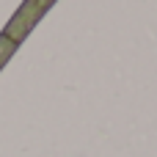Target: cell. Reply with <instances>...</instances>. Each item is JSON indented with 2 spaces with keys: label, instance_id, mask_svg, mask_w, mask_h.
<instances>
[{
  "label": "cell",
  "instance_id": "1",
  "mask_svg": "<svg viewBox=\"0 0 157 157\" xmlns=\"http://www.w3.org/2000/svg\"><path fill=\"white\" fill-rule=\"evenodd\" d=\"M55 0H25L19 8H17V14L8 19V25L3 28V36L11 41V44H19L30 30H33V25L47 14V8L52 6Z\"/></svg>",
  "mask_w": 157,
  "mask_h": 157
},
{
  "label": "cell",
  "instance_id": "2",
  "mask_svg": "<svg viewBox=\"0 0 157 157\" xmlns=\"http://www.w3.org/2000/svg\"><path fill=\"white\" fill-rule=\"evenodd\" d=\"M14 50H17V44H11L6 36H0V66L11 58V52H14Z\"/></svg>",
  "mask_w": 157,
  "mask_h": 157
}]
</instances>
